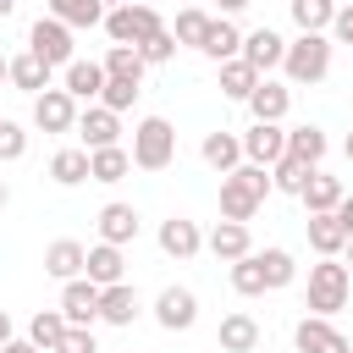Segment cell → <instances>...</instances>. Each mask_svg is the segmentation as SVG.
Instances as JSON below:
<instances>
[{"instance_id":"obj_32","label":"cell","mask_w":353,"mask_h":353,"mask_svg":"<svg viewBox=\"0 0 353 353\" xmlns=\"http://www.w3.org/2000/svg\"><path fill=\"white\" fill-rule=\"evenodd\" d=\"M50 182H55V188L88 182V149H55V154H50Z\"/></svg>"},{"instance_id":"obj_31","label":"cell","mask_w":353,"mask_h":353,"mask_svg":"<svg viewBox=\"0 0 353 353\" xmlns=\"http://www.w3.org/2000/svg\"><path fill=\"white\" fill-rule=\"evenodd\" d=\"M259 88V72L237 55V61H221V94L226 99H237V105H248V94Z\"/></svg>"},{"instance_id":"obj_14","label":"cell","mask_w":353,"mask_h":353,"mask_svg":"<svg viewBox=\"0 0 353 353\" xmlns=\"http://www.w3.org/2000/svg\"><path fill=\"white\" fill-rule=\"evenodd\" d=\"M237 55H243V61H248V66L265 77V72H276V66H281L287 39H281L276 28H254V33H243V50H237Z\"/></svg>"},{"instance_id":"obj_26","label":"cell","mask_w":353,"mask_h":353,"mask_svg":"<svg viewBox=\"0 0 353 353\" xmlns=\"http://www.w3.org/2000/svg\"><path fill=\"white\" fill-rule=\"evenodd\" d=\"M44 17H55V22H66L77 33V28H99L105 22V6L99 0H44Z\"/></svg>"},{"instance_id":"obj_46","label":"cell","mask_w":353,"mask_h":353,"mask_svg":"<svg viewBox=\"0 0 353 353\" xmlns=\"http://www.w3.org/2000/svg\"><path fill=\"white\" fill-rule=\"evenodd\" d=\"M0 353H39V347H33V342H28V336H11V342H6V347H0Z\"/></svg>"},{"instance_id":"obj_6","label":"cell","mask_w":353,"mask_h":353,"mask_svg":"<svg viewBox=\"0 0 353 353\" xmlns=\"http://www.w3.org/2000/svg\"><path fill=\"white\" fill-rule=\"evenodd\" d=\"M28 55H39L50 72H55V66L66 72V66L77 61V55H72V28L55 22V17H39V22L28 28Z\"/></svg>"},{"instance_id":"obj_33","label":"cell","mask_w":353,"mask_h":353,"mask_svg":"<svg viewBox=\"0 0 353 353\" xmlns=\"http://www.w3.org/2000/svg\"><path fill=\"white\" fill-rule=\"evenodd\" d=\"M254 259H259V270H265V292H281V287L298 276V259H292L287 248H254Z\"/></svg>"},{"instance_id":"obj_10","label":"cell","mask_w":353,"mask_h":353,"mask_svg":"<svg viewBox=\"0 0 353 353\" xmlns=\"http://www.w3.org/2000/svg\"><path fill=\"white\" fill-rule=\"evenodd\" d=\"M61 314H66V325H83V331H94V320H99V287H94L88 276H77V281H61Z\"/></svg>"},{"instance_id":"obj_4","label":"cell","mask_w":353,"mask_h":353,"mask_svg":"<svg viewBox=\"0 0 353 353\" xmlns=\"http://www.w3.org/2000/svg\"><path fill=\"white\" fill-rule=\"evenodd\" d=\"M347 298H353V270L347 265H336V259L309 265V314L331 320L336 309H347Z\"/></svg>"},{"instance_id":"obj_2","label":"cell","mask_w":353,"mask_h":353,"mask_svg":"<svg viewBox=\"0 0 353 353\" xmlns=\"http://www.w3.org/2000/svg\"><path fill=\"white\" fill-rule=\"evenodd\" d=\"M331 39L325 33H298L292 44H287V55H281V72H287V83H325L331 77Z\"/></svg>"},{"instance_id":"obj_35","label":"cell","mask_w":353,"mask_h":353,"mask_svg":"<svg viewBox=\"0 0 353 353\" xmlns=\"http://www.w3.org/2000/svg\"><path fill=\"white\" fill-rule=\"evenodd\" d=\"M99 72H105V77H127V83H143V72H149V66H143V55H138L132 44H110V50H105V61H99Z\"/></svg>"},{"instance_id":"obj_1","label":"cell","mask_w":353,"mask_h":353,"mask_svg":"<svg viewBox=\"0 0 353 353\" xmlns=\"http://www.w3.org/2000/svg\"><path fill=\"white\" fill-rule=\"evenodd\" d=\"M265 193H270V171L265 165H237V171H226L221 176V221H254V210L265 204Z\"/></svg>"},{"instance_id":"obj_30","label":"cell","mask_w":353,"mask_h":353,"mask_svg":"<svg viewBox=\"0 0 353 353\" xmlns=\"http://www.w3.org/2000/svg\"><path fill=\"white\" fill-rule=\"evenodd\" d=\"M61 88H66L72 99H99V88H105L99 61H72V66L61 72Z\"/></svg>"},{"instance_id":"obj_18","label":"cell","mask_w":353,"mask_h":353,"mask_svg":"<svg viewBox=\"0 0 353 353\" xmlns=\"http://www.w3.org/2000/svg\"><path fill=\"white\" fill-rule=\"evenodd\" d=\"M138 210L132 204H121V199H110L105 210H99V243H110V248H127L132 237H138Z\"/></svg>"},{"instance_id":"obj_3","label":"cell","mask_w":353,"mask_h":353,"mask_svg":"<svg viewBox=\"0 0 353 353\" xmlns=\"http://www.w3.org/2000/svg\"><path fill=\"white\" fill-rule=\"evenodd\" d=\"M132 165L138 171H165L171 160H176V127L165 121V116H143L138 127H132Z\"/></svg>"},{"instance_id":"obj_21","label":"cell","mask_w":353,"mask_h":353,"mask_svg":"<svg viewBox=\"0 0 353 353\" xmlns=\"http://www.w3.org/2000/svg\"><path fill=\"white\" fill-rule=\"evenodd\" d=\"M83 276H88L94 287H116V281H127V254L110 248V243H94L88 259H83Z\"/></svg>"},{"instance_id":"obj_28","label":"cell","mask_w":353,"mask_h":353,"mask_svg":"<svg viewBox=\"0 0 353 353\" xmlns=\"http://www.w3.org/2000/svg\"><path fill=\"white\" fill-rule=\"evenodd\" d=\"M127 176H132V154H127L121 143L88 154V182H127Z\"/></svg>"},{"instance_id":"obj_47","label":"cell","mask_w":353,"mask_h":353,"mask_svg":"<svg viewBox=\"0 0 353 353\" xmlns=\"http://www.w3.org/2000/svg\"><path fill=\"white\" fill-rule=\"evenodd\" d=\"M254 0H221V17H237V11H248Z\"/></svg>"},{"instance_id":"obj_42","label":"cell","mask_w":353,"mask_h":353,"mask_svg":"<svg viewBox=\"0 0 353 353\" xmlns=\"http://www.w3.org/2000/svg\"><path fill=\"white\" fill-rule=\"evenodd\" d=\"M22 154H28L22 121H6V116H0V160H22Z\"/></svg>"},{"instance_id":"obj_45","label":"cell","mask_w":353,"mask_h":353,"mask_svg":"<svg viewBox=\"0 0 353 353\" xmlns=\"http://www.w3.org/2000/svg\"><path fill=\"white\" fill-rule=\"evenodd\" d=\"M331 215H336V226H342V232L353 237V193H342V204H336Z\"/></svg>"},{"instance_id":"obj_49","label":"cell","mask_w":353,"mask_h":353,"mask_svg":"<svg viewBox=\"0 0 353 353\" xmlns=\"http://www.w3.org/2000/svg\"><path fill=\"white\" fill-rule=\"evenodd\" d=\"M11 11H17V0H0V22H6V17H11Z\"/></svg>"},{"instance_id":"obj_43","label":"cell","mask_w":353,"mask_h":353,"mask_svg":"<svg viewBox=\"0 0 353 353\" xmlns=\"http://www.w3.org/2000/svg\"><path fill=\"white\" fill-rule=\"evenodd\" d=\"M55 353H99V342H94V331H83V325H66V336L55 342Z\"/></svg>"},{"instance_id":"obj_39","label":"cell","mask_w":353,"mask_h":353,"mask_svg":"<svg viewBox=\"0 0 353 353\" xmlns=\"http://www.w3.org/2000/svg\"><path fill=\"white\" fill-rule=\"evenodd\" d=\"M138 94H143V83H127V77H105V88H99V105L121 116V110H132V99H138Z\"/></svg>"},{"instance_id":"obj_51","label":"cell","mask_w":353,"mask_h":353,"mask_svg":"<svg viewBox=\"0 0 353 353\" xmlns=\"http://www.w3.org/2000/svg\"><path fill=\"white\" fill-rule=\"evenodd\" d=\"M6 199H11V188H6V182H0V210H6Z\"/></svg>"},{"instance_id":"obj_34","label":"cell","mask_w":353,"mask_h":353,"mask_svg":"<svg viewBox=\"0 0 353 353\" xmlns=\"http://www.w3.org/2000/svg\"><path fill=\"white\" fill-rule=\"evenodd\" d=\"M210 22H215L210 11H199V6H182V11H176V22H171V39H176V50H182V44H188V50H199V44H204V33H210Z\"/></svg>"},{"instance_id":"obj_15","label":"cell","mask_w":353,"mask_h":353,"mask_svg":"<svg viewBox=\"0 0 353 353\" xmlns=\"http://www.w3.org/2000/svg\"><path fill=\"white\" fill-rule=\"evenodd\" d=\"M215 342H221V353H259V342H265V331H259V320H254L248 309H232V314L221 320V331H215Z\"/></svg>"},{"instance_id":"obj_22","label":"cell","mask_w":353,"mask_h":353,"mask_svg":"<svg viewBox=\"0 0 353 353\" xmlns=\"http://www.w3.org/2000/svg\"><path fill=\"white\" fill-rule=\"evenodd\" d=\"M325 149H331V138H325V127H314V121H303V127L287 132V160H298V165H309V171L325 160Z\"/></svg>"},{"instance_id":"obj_29","label":"cell","mask_w":353,"mask_h":353,"mask_svg":"<svg viewBox=\"0 0 353 353\" xmlns=\"http://www.w3.org/2000/svg\"><path fill=\"white\" fill-rule=\"evenodd\" d=\"M303 232H309V248H314L320 259H336V254L347 248V232L336 226V215H309Z\"/></svg>"},{"instance_id":"obj_37","label":"cell","mask_w":353,"mask_h":353,"mask_svg":"<svg viewBox=\"0 0 353 353\" xmlns=\"http://www.w3.org/2000/svg\"><path fill=\"white\" fill-rule=\"evenodd\" d=\"M287 11L298 22V33H325L336 17V0H287Z\"/></svg>"},{"instance_id":"obj_41","label":"cell","mask_w":353,"mask_h":353,"mask_svg":"<svg viewBox=\"0 0 353 353\" xmlns=\"http://www.w3.org/2000/svg\"><path fill=\"white\" fill-rule=\"evenodd\" d=\"M138 55H143V66H165V61L176 55V39H171V28H160V33H149V39L138 44Z\"/></svg>"},{"instance_id":"obj_13","label":"cell","mask_w":353,"mask_h":353,"mask_svg":"<svg viewBox=\"0 0 353 353\" xmlns=\"http://www.w3.org/2000/svg\"><path fill=\"white\" fill-rule=\"evenodd\" d=\"M292 342H298V353H353V342L331 320H320V314H303L298 331H292Z\"/></svg>"},{"instance_id":"obj_27","label":"cell","mask_w":353,"mask_h":353,"mask_svg":"<svg viewBox=\"0 0 353 353\" xmlns=\"http://www.w3.org/2000/svg\"><path fill=\"white\" fill-rule=\"evenodd\" d=\"M199 50H204L215 66H221V61H237V50H243V33H237V22H232V17H215Z\"/></svg>"},{"instance_id":"obj_50","label":"cell","mask_w":353,"mask_h":353,"mask_svg":"<svg viewBox=\"0 0 353 353\" xmlns=\"http://www.w3.org/2000/svg\"><path fill=\"white\" fill-rule=\"evenodd\" d=\"M342 154H347V160H353V132H347V143H342Z\"/></svg>"},{"instance_id":"obj_48","label":"cell","mask_w":353,"mask_h":353,"mask_svg":"<svg viewBox=\"0 0 353 353\" xmlns=\"http://www.w3.org/2000/svg\"><path fill=\"white\" fill-rule=\"evenodd\" d=\"M6 342H11V314L0 309V347H6Z\"/></svg>"},{"instance_id":"obj_20","label":"cell","mask_w":353,"mask_h":353,"mask_svg":"<svg viewBox=\"0 0 353 353\" xmlns=\"http://www.w3.org/2000/svg\"><path fill=\"white\" fill-rule=\"evenodd\" d=\"M83 259H88V248H83L77 237H55V243L44 248V276H55V281H77V276H83Z\"/></svg>"},{"instance_id":"obj_17","label":"cell","mask_w":353,"mask_h":353,"mask_svg":"<svg viewBox=\"0 0 353 353\" xmlns=\"http://www.w3.org/2000/svg\"><path fill=\"white\" fill-rule=\"evenodd\" d=\"M143 314V298L132 281H116V287H99V320L105 325H132Z\"/></svg>"},{"instance_id":"obj_25","label":"cell","mask_w":353,"mask_h":353,"mask_svg":"<svg viewBox=\"0 0 353 353\" xmlns=\"http://www.w3.org/2000/svg\"><path fill=\"white\" fill-rule=\"evenodd\" d=\"M6 83H11V88H22V94H44V88H50V66H44L39 55H28V50H22V55H11V61H6Z\"/></svg>"},{"instance_id":"obj_24","label":"cell","mask_w":353,"mask_h":353,"mask_svg":"<svg viewBox=\"0 0 353 353\" xmlns=\"http://www.w3.org/2000/svg\"><path fill=\"white\" fill-rule=\"evenodd\" d=\"M342 193H347V188H342V182H336V176H325V171H320V165H314V171H309V182H303V193H298V199H303V210H309V215H331V210H336V204H342Z\"/></svg>"},{"instance_id":"obj_23","label":"cell","mask_w":353,"mask_h":353,"mask_svg":"<svg viewBox=\"0 0 353 353\" xmlns=\"http://www.w3.org/2000/svg\"><path fill=\"white\" fill-rule=\"evenodd\" d=\"M248 110H254V121H281V116L292 110V88H287V83L259 77V88L248 94Z\"/></svg>"},{"instance_id":"obj_53","label":"cell","mask_w":353,"mask_h":353,"mask_svg":"<svg viewBox=\"0 0 353 353\" xmlns=\"http://www.w3.org/2000/svg\"><path fill=\"white\" fill-rule=\"evenodd\" d=\"M342 254H347V259H353V237H347V248H342Z\"/></svg>"},{"instance_id":"obj_44","label":"cell","mask_w":353,"mask_h":353,"mask_svg":"<svg viewBox=\"0 0 353 353\" xmlns=\"http://www.w3.org/2000/svg\"><path fill=\"white\" fill-rule=\"evenodd\" d=\"M331 33H336V44H353V6H336V17H331Z\"/></svg>"},{"instance_id":"obj_16","label":"cell","mask_w":353,"mask_h":353,"mask_svg":"<svg viewBox=\"0 0 353 353\" xmlns=\"http://www.w3.org/2000/svg\"><path fill=\"white\" fill-rule=\"evenodd\" d=\"M204 248H210L221 265H232V259L254 254V232H248L243 221H215V226H210V237H204Z\"/></svg>"},{"instance_id":"obj_52","label":"cell","mask_w":353,"mask_h":353,"mask_svg":"<svg viewBox=\"0 0 353 353\" xmlns=\"http://www.w3.org/2000/svg\"><path fill=\"white\" fill-rule=\"evenodd\" d=\"M99 6H105V11H110V6H127V0H99Z\"/></svg>"},{"instance_id":"obj_12","label":"cell","mask_w":353,"mask_h":353,"mask_svg":"<svg viewBox=\"0 0 353 353\" xmlns=\"http://www.w3.org/2000/svg\"><path fill=\"white\" fill-rule=\"evenodd\" d=\"M154 243H160V254H165V259H193V254L204 248V232H199V221H188V215H171V221H160Z\"/></svg>"},{"instance_id":"obj_40","label":"cell","mask_w":353,"mask_h":353,"mask_svg":"<svg viewBox=\"0 0 353 353\" xmlns=\"http://www.w3.org/2000/svg\"><path fill=\"white\" fill-rule=\"evenodd\" d=\"M232 287H237L243 298H259V292H265V270H259V259H254V254L232 259Z\"/></svg>"},{"instance_id":"obj_38","label":"cell","mask_w":353,"mask_h":353,"mask_svg":"<svg viewBox=\"0 0 353 353\" xmlns=\"http://www.w3.org/2000/svg\"><path fill=\"white\" fill-rule=\"evenodd\" d=\"M303 182H309V165H298V160H287V154H281V160L270 165V193H292V199H298V193H303Z\"/></svg>"},{"instance_id":"obj_9","label":"cell","mask_w":353,"mask_h":353,"mask_svg":"<svg viewBox=\"0 0 353 353\" xmlns=\"http://www.w3.org/2000/svg\"><path fill=\"white\" fill-rule=\"evenodd\" d=\"M154 320H160V331H193L199 325V298H193V287H160V298H154Z\"/></svg>"},{"instance_id":"obj_19","label":"cell","mask_w":353,"mask_h":353,"mask_svg":"<svg viewBox=\"0 0 353 353\" xmlns=\"http://www.w3.org/2000/svg\"><path fill=\"white\" fill-rule=\"evenodd\" d=\"M199 154H204V165L210 171H237L243 165V138L237 132H226V127H215V132H204V143H199Z\"/></svg>"},{"instance_id":"obj_54","label":"cell","mask_w":353,"mask_h":353,"mask_svg":"<svg viewBox=\"0 0 353 353\" xmlns=\"http://www.w3.org/2000/svg\"><path fill=\"white\" fill-rule=\"evenodd\" d=\"M0 83H6V55H0Z\"/></svg>"},{"instance_id":"obj_55","label":"cell","mask_w":353,"mask_h":353,"mask_svg":"<svg viewBox=\"0 0 353 353\" xmlns=\"http://www.w3.org/2000/svg\"><path fill=\"white\" fill-rule=\"evenodd\" d=\"M347 6H353V0H347Z\"/></svg>"},{"instance_id":"obj_5","label":"cell","mask_w":353,"mask_h":353,"mask_svg":"<svg viewBox=\"0 0 353 353\" xmlns=\"http://www.w3.org/2000/svg\"><path fill=\"white\" fill-rule=\"evenodd\" d=\"M99 28L110 33V44H132V50H138V44H143L149 33H160L165 22H160V11H154V6H143V0H127V6H110Z\"/></svg>"},{"instance_id":"obj_11","label":"cell","mask_w":353,"mask_h":353,"mask_svg":"<svg viewBox=\"0 0 353 353\" xmlns=\"http://www.w3.org/2000/svg\"><path fill=\"white\" fill-rule=\"evenodd\" d=\"M77 138H83L88 154L94 149H110V143H121V116L105 110V105H88V110H77Z\"/></svg>"},{"instance_id":"obj_7","label":"cell","mask_w":353,"mask_h":353,"mask_svg":"<svg viewBox=\"0 0 353 353\" xmlns=\"http://www.w3.org/2000/svg\"><path fill=\"white\" fill-rule=\"evenodd\" d=\"M33 127H39V132H77V99H72L66 88L33 94Z\"/></svg>"},{"instance_id":"obj_8","label":"cell","mask_w":353,"mask_h":353,"mask_svg":"<svg viewBox=\"0 0 353 353\" xmlns=\"http://www.w3.org/2000/svg\"><path fill=\"white\" fill-rule=\"evenodd\" d=\"M237 138H243V160H248V165H265V171H270V165L287 154V127H281V121H254V127L237 132Z\"/></svg>"},{"instance_id":"obj_36","label":"cell","mask_w":353,"mask_h":353,"mask_svg":"<svg viewBox=\"0 0 353 353\" xmlns=\"http://www.w3.org/2000/svg\"><path fill=\"white\" fill-rule=\"evenodd\" d=\"M61 336H66V314H61V309H39V314L28 320V342H33L39 353H55Z\"/></svg>"}]
</instances>
